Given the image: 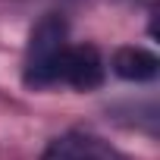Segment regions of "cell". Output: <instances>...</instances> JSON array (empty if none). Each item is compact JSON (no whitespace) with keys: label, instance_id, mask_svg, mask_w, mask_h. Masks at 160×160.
Wrapping results in <instances>:
<instances>
[{"label":"cell","instance_id":"4","mask_svg":"<svg viewBox=\"0 0 160 160\" xmlns=\"http://www.w3.org/2000/svg\"><path fill=\"white\" fill-rule=\"evenodd\" d=\"M113 72L126 82H151L160 72V60L144 47H119L113 53Z\"/></svg>","mask_w":160,"mask_h":160},{"label":"cell","instance_id":"3","mask_svg":"<svg viewBox=\"0 0 160 160\" xmlns=\"http://www.w3.org/2000/svg\"><path fill=\"white\" fill-rule=\"evenodd\" d=\"M41 160H126V157L101 135L72 129V132H63L53 141H47Z\"/></svg>","mask_w":160,"mask_h":160},{"label":"cell","instance_id":"1","mask_svg":"<svg viewBox=\"0 0 160 160\" xmlns=\"http://www.w3.org/2000/svg\"><path fill=\"white\" fill-rule=\"evenodd\" d=\"M66 19L57 13H47L28 35L25 63H22V82L28 88H50L57 85L60 60L66 53Z\"/></svg>","mask_w":160,"mask_h":160},{"label":"cell","instance_id":"2","mask_svg":"<svg viewBox=\"0 0 160 160\" xmlns=\"http://www.w3.org/2000/svg\"><path fill=\"white\" fill-rule=\"evenodd\" d=\"M104 75H107V66L94 44H69L60 60L57 85H69L75 91H94L104 85Z\"/></svg>","mask_w":160,"mask_h":160}]
</instances>
